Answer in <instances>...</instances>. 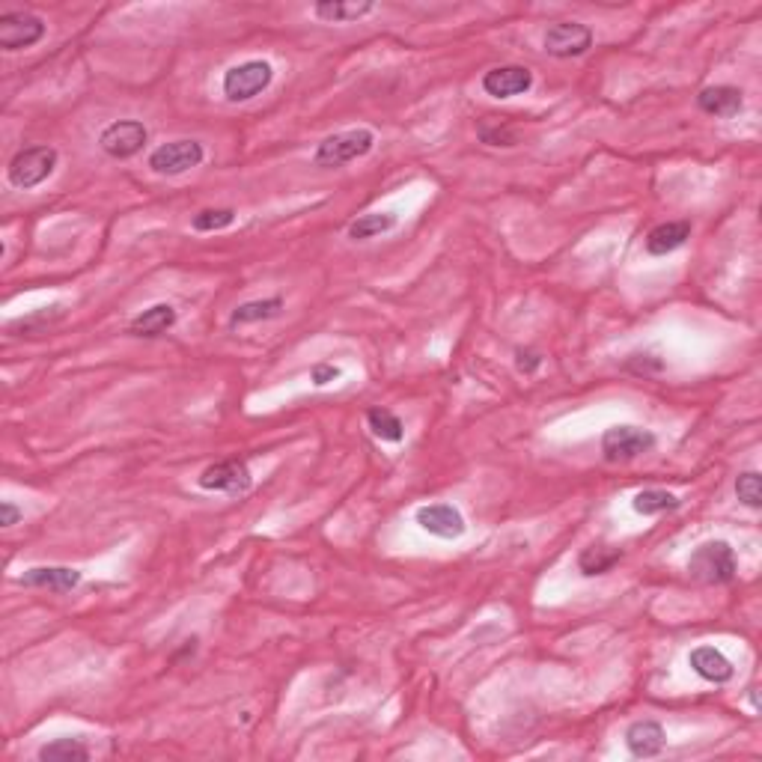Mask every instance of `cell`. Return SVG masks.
<instances>
[{"label":"cell","mask_w":762,"mask_h":762,"mask_svg":"<svg viewBox=\"0 0 762 762\" xmlns=\"http://www.w3.org/2000/svg\"><path fill=\"white\" fill-rule=\"evenodd\" d=\"M367 420H370V429L379 435L381 441H393V444H399V441H402V435H405L402 420H399L393 411H387V408H373V411L367 414Z\"/></svg>","instance_id":"d4e9b609"},{"label":"cell","mask_w":762,"mask_h":762,"mask_svg":"<svg viewBox=\"0 0 762 762\" xmlns=\"http://www.w3.org/2000/svg\"><path fill=\"white\" fill-rule=\"evenodd\" d=\"M45 36L42 18L30 12H6L0 15V48L3 51H21L36 45Z\"/></svg>","instance_id":"9c48e42d"},{"label":"cell","mask_w":762,"mask_h":762,"mask_svg":"<svg viewBox=\"0 0 762 762\" xmlns=\"http://www.w3.org/2000/svg\"><path fill=\"white\" fill-rule=\"evenodd\" d=\"M396 227V215L390 212H373V215H361L358 221L349 224V239L355 242H367V239H376L381 233H390Z\"/></svg>","instance_id":"7402d4cb"},{"label":"cell","mask_w":762,"mask_h":762,"mask_svg":"<svg viewBox=\"0 0 762 762\" xmlns=\"http://www.w3.org/2000/svg\"><path fill=\"white\" fill-rule=\"evenodd\" d=\"M271 78H274V69H271L268 60H248V63H239V66H233V69H227V75H224V96H227V102H233V105L251 102L262 90H268Z\"/></svg>","instance_id":"277c9868"},{"label":"cell","mask_w":762,"mask_h":762,"mask_svg":"<svg viewBox=\"0 0 762 762\" xmlns=\"http://www.w3.org/2000/svg\"><path fill=\"white\" fill-rule=\"evenodd\" d=\"M664 745H667V736H664V727L658 721H635L626 730V748L637 760L658 757L664 751Z\"/></svg>","instance_id":"9a60e30c"},{"label":"cell","mask_w":762,"mask_h":762,"mask_svg":"<svg viewBox=\"0 0 762 762\" xmlns=\"http://www.w3.org/2000/svg\"><path fill=\"white\" fill-rule=\"evenodd\" d=\"M57 167V149L54 146H27L21 152H15V158L6 167V176L15 188L30 191L36 185H42Z\"/></svg>","instance_id":"7a4b0ae2"},{"label":"cell","mask_w":762,"mask_h":762,"mask_svg":"<svg viewBox=\"0 0 762 762\" xmlns=\"http://www.w3.org/2000/svg\"><path fill=\"white\" fill-rule=\"evenodd\" d=\"M515 367H518V373H524V376H530V373H536L539 367H542V355H536V352H518L515 355Z\"/></svg>","instance_id":"f1b7e54d"},{"label":"cell","mask_w":762,"mask_h":762,"mask_svg":"<svg viewBox=\"0 0 762 762\" xmlns=\"http://www.w3.org/2000/svg\"><path fill=\"white\" fill-rule=\"evenodd\" d=\"M146 140H149V131H146L143 123L120 120V123H111V126L102 131L99 146L111 158H131V155H137L146 146Z\"/></svg>","instance_id":"30bf717a"},{"label":"cell","mask_w":762,"mask_h":762,"mask_svg":"<svg viewBox=\"0 0 762 762\" xmlns=\"http://www.w3.org/2000/svg\"><path fill=\"white\" fill-rule=\"evenodd\" d=\"M42 762H84L90 760V751L78 739H57L45 748H39Z\"/></svg>","instance_id":"cb8c5ba5"},{"label":"cell","mask_w":762,"mask_h":762,"mask_svg":"<svg viewBox=\"0 0 762 762\" xmlns=\"http://www.w3.org/2000/svg\"><path fill=\"white\" fill-rule=\"evenodd\" d=\"M233 221H236V212H233V209H206V212L194 215L191 227H194L197 233H215V230H227Z\"/></svg>","instance_id":"484cf974"},{"label":"cell","mask_w":762,"mask_h":762,"mask_svg":"<svg viewBox=\"0 0 762 762\" xmlns=\"http://www.w3.org/2000/svg\"><path fill=\"white\" fill-rule=\"evenodd\" d=\"M417 524L438 536V539H459L465 533V518L453 504H429V507L417 509Z\"/></svg>","instance_id":"8fae6325"},{"label":"cell","mask_w":762,"mask_h":762,"mask_svg":"<svg viewBox=\"0 0 762 762\" xmlns=\"http://www.w3.org/2000/svg\"><path fill=\"white\" fill-rule=\"evenodd\" d=\"M688 239H691V224H688V221H667V224H658V227L646 236V254H673V251H679Z\"/></svg>","instance_id":"ac0fdd59"},{"label":"cell","mask_w":762,"mask_h":762,"mask_svg":"<svg viewBox=\"0 0 762 762\" xmlns=\"http://www.w3.org/2000/svg\"><path fill=\"white\" fill-rule=\"evenodd\" d=\"M620 548H608V545H590V548H584L581 551V557H578V569H581V575H587V578H593V575H605V572H611L617 563H620Z\"/></svg>","instance_id":"ffe728a7"},{"label":"cell","mask_w":762,"mask_h":762,"mask_svg":"<svg viewBox=\"0 0 762 762\" xmlns=\"http://www.w3.org/2000/svg\"><path fill=\"white\" fill-rule=\"evenodd\" d=\"M376 6L370 0H325L313 6V15L328 21V24H346V21H358L364 15H370Z\"/></svg>","instance_id":"d6986e66"},{"label":"cell","mask_w":762,"mask_h":762,"mask_svg":"<svg viewBox=\"0 0 762 762\" xmlns=\"http://www.w3.org/2000/svg\"><path fill=\"white\" fill-rule=\"evenodd\" d=\"M206 158V149L197 140H170L152 149L149 155V170L158 176H182L194 167H200Z\"/></svg>","instance_id":"5b68a950"},{"label":"cell","mask_w":762,"mask_h":762,"mask_svg":"<svg viewBox=\"0 0 762 762\" xmlns=\"http://www.w3.org/2000/svg\"><path fill=\"white\" fill-rule=\"evenodd\" d=\"M283 310V298H262V301H248L242 307L233 310L230 316V325L239 328V325H254V322H265V319H274L277 313Z\"/></svg>","instance_id":"44dd1931"},{"label":"cell","mask_w":762,"mask_h":762,"mask_svg":"<svg viewBox=\"0 0 762 762\" xmlns=\"http://www.w3.org/2000/svg\"><path fill=\"white\" fill-rule=\"evenodd\" d=\"M310 379L316 387H325V384H331V381L340 379V370L334 367V364H316L313 367V373H310Z\"/></svg>","instance_id":"f546056e"},{"label":"cell","mask_w":762,"mask_h":762,"mask_svg":"<svg viewBox=\"0 0 762 762\" xmlns=\"http://www.w3.org/2000/svg\"><path fill=\"white\" fill-rule=\"evenodd\" d=\"M545 51L551 57H560V60H569V57H581L590 51L593 45V30L587 24H578V21H560V24H551L545 30Z\"/></svg>","instance_id":"52a82bcc"},{"label":"cell","mask_w":762,"mask_h":762,"mask_svg":"<svg viewBox=\"0 0 762 762\" xmlns=\"http://www.w3.org/2000/svg\"><path fill=\"white\" fill-rule=\"evenodd\" d=\"M658 438L640 426H614L602 435V456L608 462H632L637 456L652 453Z\"/></svg>","instance_id":"8992f818"},{"label":"cell","mask_w":762,"mask_h":762,"mask_svg":"<svg viewBox=\"0 0 762 762\" xmlns=\"http://www.w3.org/2000/svg\"><path fill=\"white\" fill-rule=\"evenodd\" d=\"M18 584L24 587H39V590H51V593H69L81 584V572L69 569V566H36L27 569Z\"/></svg>","instance_id":"5bb4252c"},{"label":"cell","mask_w":762,"mask_h":762,"mask_svg":"<svg viewBox=\"0 0 762 762\" xmlns=\"http://www.w3.org/2000/svg\"><path fill=\"white\" fill-rule=\"evenodd\" d=\"M736 498L751 509L762 507V495H760V474L748 471L736 480Z\"/></svg>","instance_id":"4316f807"},{"label":"cell","mask_w":762,"mask_h":762,"mask_svg":"<svg viewBox=\"0 0 762 762\" xmlns=\"http://www.w3.org/2000/svg\"><path fill=\"white\" fill-rule=\"evenodd\" d=\"M18 518H21V509L15 507L12 501H3V504H0V524H3V527L18 524Z\"/></svg>","instance_id":"4dcf8cb0"},{"label":"cell","mask_w":762,"mask_h":762,"mask_svg":"<svg viewBox=\"0 0 762 762\" xmlns=\"http://www.w3.org/2000/svg\"><path fill=\"white\" fill-rule=\"evenodd\" d=\"M200 489L206 492H227V495H245L251 489V471H248V462L245 459H224V462H215L209 465L203 474H200Z\"/></svg>","instance_id":"ba28073f"},{"label":"cell","mask_w":762,"mask_h":762,"mask_svg":"<svg viewBox=\"0 0 762 762\" xmlns=\"http://www.w3.org/2000/svg\"><path fill=\"white\" fill-rule=\"evenodd\" d=\"M688 664L694 667V673L700 679H706L712 685H727L736 676L733 661L721 649H715V646H697V649H691Z\"/></svg>","instance_id":"4fadbf2b"},{"label":"cell","mask_w":762,"mask_h":762,"mask_svg":"<svg viewBox=\"0 0 762 762\" xmlns=\"http://www.w3.org/2000/svg\"><path fill=\"white\" fill-rule=\"evenodd\" d=\"M173 325H176V310H173L170 304H155V307H149V310H143V313H137V316L131 319L128 334H131V337H146V340H152V337L167 334Z\"/></svg>","instance_id":"e0dca14e"},{"label":"cell","mask_w":762,"mask_h":762,"mask_svg":"<svg viewBox=\"0 0 762 762\" xmlns=\"http://www.w3.org/2000/svg\"><path fill=\"white\" fill-rule=\"evenodd\" d=\"M376 143V134L370 128H352V131H340L331 134L319 143L316 149V164L319 167H343L349 161L364 158Z\"/></svg>","instance_id":"3957f363"},{"label":"cell","mask_w":762,"mask_h":762,"mask_svg":"<svg viewBox=\"0 0 762 762\" xmlns=\"http://www.w3.org/2000/svg\"><path fill=\"white\" fill-rule=\"evenodd\" d=\"M632 507L640 515H661V512H673V509L682 507V501L673 495V492H664V489H646V492H640L635 501H632Z\"/></svg>","instance_id":"603a6c76"},{"label":"cell","mask_w":762,"mask_h":762,"mask_svg":"<svg viewBox=\"0 0 762 762\" xmlns=\"http://www.w3.org/2000/svg\"><path fill=\"white\" fill-rule=\"evenodd\" d=\"M480 137H483V143H489V146H515V143H518L515 128L509 126H480Z\"/></svg>","instance_id":"83f0119b"},{"label":"cell","mask_w":762,"mask_h":762,"mask_svg":"<svg viewBox=\"0 0 762 762\" xmlns=\"http://www.w3.org/2000/svg\"><path fill=\"white\" fill-rule=\"evenodd\" d=\"M533 87V72L524 66H498L483 75V90L495 99H512Z\"/></svg>","instance_id":"7c38bea8"},{"label":"cell","mask_w":762,"mask_h":762,"mask_svg":"<svg viewBox=\"0 0 762 762\" xmlns=\"http://www.w3.org/2000/svg\"><path fill=\"white\" fill-rule=\"evenodd\" d=\"M739 572V560L730 542L715 539L694 548L688 560V575L700 584H730Z\"/></svg>","instance_id":"6da1fadb"},{"label":"cell","mask_w":762,"mask_h":762,"mask_svg":"<svg viewBox=\"0 0 762 762\" xmlns=\"http://www.w3.org/2000/svg\"><path fill=\"white\" fill-rule=\"evenodd\" d=\"M697 105H700V111L709 114V117H724V120H730V117H736V114L742 111L745 99H742V90H739V87L715 84V87L700 90Z\"/></svg>","instance_id":"2e32d148"}]
</instances>
